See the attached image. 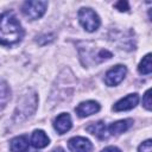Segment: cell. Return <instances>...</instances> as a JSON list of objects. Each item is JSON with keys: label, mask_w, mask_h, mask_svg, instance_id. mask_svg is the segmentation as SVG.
I'll return each instance as SVG.
<instances>
[{"label": "cell", "mask_w": 152, "mask_h": 152, "mask_svg": "<svg viewBox=\"0 0 152 152\" xmlns=\"http://www.w3.org/2000/svg\"><path fill=\"white\" fill-rule=\"evenodd\" d=\"M49 142H50V139L44 131H42V129L33 131V133L31 135V144L36 148H43V147L48 146Z\"/></svg>", "instance_id": "obj_12"}, {"label": "cell", "mask_w": 152, "mask_h": 152, "mask_svg": "<svg viewBox=\"0 0 152 152\" xmlns=\"http://www.w3.org/2000/svg\"><path fill=\"white\" fill-rule=\"evenodd\" d=\"M68 147L71 152H90L93 145L87 138L74 137L68 141Z\"/></svg>", "instance_id": "obj_6"}, {"label": "cell", "mask_w": 152, "mask_h": 152, "mask_svg": "<svg viewBox=\"0 0 152 152\" xmlns=\"http://www.w3.org/2000/svg\"><path fill=\"white\" fill-rule=\"evenodd\" d=\"M142 104L144 107L147 109V110H151L152 108V102H151V89H147L146 93L144 94V97H142Z\"/></svg>", "instance_id": "obj_16"}, {"label": "cell", "mask_w": 152, "mask_h": 152, "mask_svg": "<svg viewBox=\"0 0 152 152\" xmlns=\"http://www.w3.org/2000/svg\"><path fill=\"white\" fill-rule=\"evenodd\" d=\"M86 129L89 133H91L93 135L97 137L99 139H107L108 138V128L106 127L104 122H102V121L91 122L90 125L87 126Z\"/></svg>", "instance_id": "obj_10"}, {"label": "cell", "mask_w": 152, "mask_h": 152, "mask_svg": "<svg viewBox=\"0 0 152 152\" xmlns=\"http://www.w3.org/2000/svg\"><path fill=\"white\" fill-rule=\"evenodd\" d=\"M133 125V120L132 119H125V120H119L116 122H113L108 126V132L110 134H121L124 132H126L131 126Z\"/></svg>", "instance_id": "obj_13"}, {"label": "cell", "mask_w": 152, "mask_h": 152, "mask_svg": "<svg viewBox=\"0 0 152 152\" xmlns=\"http://www.w3.org/2000/svg\"><path fill=\"white\" fill-rule=\"evenodd\" d=\"M72 126V122H71V118L68 113H62L59 114L55 121H53V128L59 133V134H64L66 133Z\"/></svg>", "instance_id": "obj_9"}, {"label": "cell", "mask_w": 152, "mask_h": 152, "mask_svg": "<svg viewBox=\"0 0 152 152\" xmlns=\"http://www.w3.org/2000/svg\"><path fill=\"white\" fill-rule=\"evenodd\" d=\"M52 152H65V151H64L62 147H57V148H55Z\"/></svg>", "instance_id": "obj_20"}, {"label": "cell", "mask_w": 152, "mask_h": 152, "mask_svg": "<svg viewBox=\"0 0 152 152\" xmlns=\"http://www.w3.org/2000/svg\"><path fill=\"white\" fill-rule=\"evenodd\" d=\"M48 2L46 1H25L21 6V12L25 17L31 20L39 19L46 11Z\"/></svg>", "instance_id": "obj_4"}, {"label": "cell", "mask_w": 152, "mask_h": 152, "mask_svg": "<svg viewBox=\"0 0 152 152\" xmlns=\"http://www.w3.org/2000/svg\"><path fill=\"white\" fill-rule=\"evenodd\" d=\"M127 69L125 65H115L112 69H109L104 75V83L109 87H114L119 84L126 76Z\"/></svg>", "instance_id": "obj_5"}, {"label": "cell", "mask_w": 152, "mask_h": 152, "mask_svg": "<svg viewBox=\"0 0 152 152\" xmlns=\"http://www.w3.org/2000/svg\"><path fill=\"white\" fill-rule=\"evenodd\" d=\"M78 21L84 27V30L88 32L96 31L101 24L100 18L95 13V11H93L91 8H88V7H82L78 11Z\"/></svg>", "instance_id": "obj_3"}, {"label": "cell", "mask_w": 152, "mask_h": 152, "mask_svg": "<svg viewBox=\"0 0 152 152\" xmlns=\"http://www.w3.org/2000/svg\"><path fill=\"white\" fill-rule=\"evenodd\" d=\"M36 106H37V96L33 91L28 90L27 94H24L18 102V106L14 113L15 121H23L26 118H28L34 112Z\"/></svg>", "instance_id": "obj_2"}, {"label": "cell", "mask_w": 152, "mask_h": 152, "mask_svg": "<svg viewBox=\"0 0 152 152\" xmlns=\"http://www.w3.org/2000/svg\"><path fill=\"white\" fill-rule=\"evenodd\" d=\"M138 70L142 75H148L152 71V64H151V53H147L145 57H142L141 62L139 63Z\"/></svg>", "instance_id": "obj_15"}, {"label": "cell", "mask_w": 152, "mask_h": 152, "mask_svg": "<svg viewBox=\"0 0 152 152\" xmlns=\"http://www.w3.org/2000/svg\"><path fill=\"white\" fill-rule=\"evenodd\" d=\"M115 8L119 10L120 12H126V11H128V2L127 1H119L115 4Z\"/></svg>", "instance_id": "obj_18"}, {"label": "cell", "mask_w": 152, "mask_h": 152, "mask_svg": "<svg viewBox=\"0 0 152 152\" xmlns=\"http://www.w3.org/2000/svg\"><path fill=\"white\" fill-rule=\"evenodd\" d=\"M101 152H121V151L115 146H108V147H104Z\"/></svg>", "instance_id": "obj_19"}, {"label": "cell", "mask_w": 152, "mask_h": 152, "mask_svg": "<svg viewBox=\"0 0 152 152\" xmlns=\"http://www.w3.org/2000/svg\"><path fill=\"white\" fill-rule=\"evenodd\" d=\"M11 97V90L6 82H0V112L4 109Z\"/></svg>", "instance_id": "obj_14"}, {"label": "cell", "mask_w": 152, "mask_h": 152, "mask_svg": "<svg viewBox=\"0 0 152 152\" xmlns=\"http://www.w3.org/2000/svg\"><path fill=\"white\" fill-rule=\"evenodd\" d=\"M138 101H139L138 94H128L127 96L120 99V100L113 106V110H115V112L129 110V109L134 108V107L138 104Z\"/></svg>", "instance_id": "obj_7"}, {"label": "cell", "mask_w": 152, "mask_h": 152, "mask_svg": "<svg viewBox=\"0 0 152 152\" xmlns=\"http://www.w3.org/2000/svg\"><path fill=\"white\" fill-rule=\"evenodd\" d=\"M24 30L12 11L0 14V44L10 46L21 40Z\"/></svg>", "instance_id": "obj_1"}, {"label": "cell", "mask_w": 152, "mask_h": 152, "mask_svg": "<svg viewBox=\"0 0 152 152\" xmlns=\"http://www.w3.org/2000/svg\"><path fill=\"white\" fill-rule=\"evenodd\" d=\"M30 141L26 135H19L11 140L10 148L12 152H26L28 150Z\"/></svg>", "instance_id": "obj_11"}, {"label": "cell", "mask_w": 152, "mask_h": 152, "mask_svg": "<svg viewBox=\"0 0 152 152\" xmlns=\"http://www.w3.org/2000/svg\"><path fill=\"white\" fill-rule=\"evenodd\" d=\"M100 110V104L96 101H86L81 102L76 108L75 112L80 118H86L91 114H95Z\"/></svg>", "instance_id": "obj_8"}, {"label": "cell", "mask_w": 152, "mask_h": 152, "mask_svg": "<svg viewBox=\"0 0 152 152\" xmlns=\"http://www.w3.org/2000/svg\"><path fill=\"white\" fill-rule=\"evenodd\" d=\"M151 145H152V142H151L150 139L146 140V141H144V142L139 146L138 152H152V150H151Z\"/></svg>", "instance_id": "obj_17"}]
</instances>
